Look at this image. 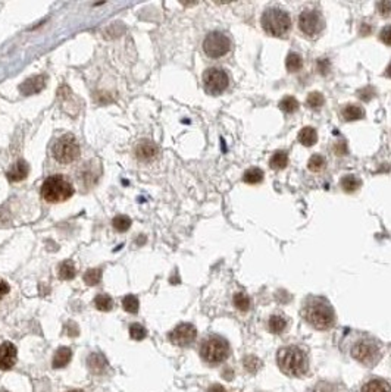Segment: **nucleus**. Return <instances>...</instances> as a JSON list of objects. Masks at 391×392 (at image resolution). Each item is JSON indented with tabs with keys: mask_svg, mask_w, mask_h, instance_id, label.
<instances>
[{
	"mask_svg": "<svg viewBox=\"0 0 391 392\" xmlns=\"http://www.w3.org/2000/svg\"><path fill=\"white\" fill-rule=\"evenodd\" d=\"M203 84H205V90L212 94L218 96L221 93H224L230 84L228 74L221 69V68H209L205 71L203 74Z\"/></svg>",
	"mask_w": 391,
	"mask_h": 392,
	"instance_id": "9",
	"label": "nucleus"
},
{
	"mask_svg": "<svg viewBox=\"0 0 391 392\" xmlns=\"http://www.w3.org/2000/svg\"><path fill=\"white\" fill-rule=\"evenodd\" d=\"M318 69L319 72H322L324 75L328 74V69H330V60L328 59H321L318 62Z\"/></svg>",
	"mask_w": 391,
	"mask_h": 392,
	"instance_id": "40",
	"label": "nucleus"
},
{
	"mask_svg": "<svg viewBox=\"0 0 391 392\" xmlns=\"http://www.w3.org/2000/svg\"><path fill=\"white\" fill-rule=\"evenodd\" d=\"M360 392H391V385L384 379H372L362 386Z\"/></svg>",
	"mask_w": 391,
	"mask_h": 392,
	"instance_id": "18",
	"label": "nucleus"
},
{
	"mask_svg": "<svg viewBox=\"0 0 391 392\" xmlns=\"http://www.w3.org/2000/svg\"><path fill=\"white\" fill-rule=\"evenodd\" d=\"M279 109L285 113H294L299 109V101L293 96H285L279 101Z\"/></svg>",
	"mask_w": 391,
	"mask_h": 392,
	"instance_id": "28",
	"label": "nucleus"
},
{
	"mask_svg": "<svg viewBox=\"0 0 391 392\" xmlns=\"http://www.w3.org/2000/svg\"><path fill=\"white\" fill-rule=\"evenodd\" d=\"M102 279V269H90L84 275V282L90 287L97 285Z\"/></svg>",
	"mask_w": 391,
	"mask_h": 392,
	"instance_id": "33",
	"label": "nucleus"
},
{
	"mask_svg": "<svg viewBox=\"0 0 391 392\" xmlns=\"http://www.w3.org/2000/svg\"><path fill=\"white\" fill-rule=\"evenodd\" d=\"M28 171H30V168H28L27 162L18 160V162L9 169V172L6 174V177H8L9 181H12V182H18V181H22V179L27 178Z\"/></svg>",
	"mask_w": 391,
	"mask_h": 392,
	"instance_id": "15",
	"label": "nucleus"
},
{
	"mask_svg": "<svg viewBox=\"0 0 391 392\" xmlns=\"http://www.w3.org/2000/svg\"><path fill=\"white\" fill-rule=\"evenodd\" d=\"M299 28L302 30L303 34L313 37L319 34L324 28V20L318 11L306 9L300 14L299 17Z\"/></svg>",
	"mask_w": 391,
	"mask_h": 392,
	"instance_id": "10",
	"label": "nucleus"
},
{
	"mask_svg": "<svg viewBox=\"0 0 391 392\" xmlns=\"http://www.w3.org/2000/svg\"><path fill=\"white\" fill-rule=\"evenodd\" d=\"M260 361H259V358H256L253 355H250V357H247L246 358V361H244V366H246V369L249 370V372L254 373L259 367H260Z\"/></svg>",
	"mask_w": 391,
	"mask_h": 392,
	"instance_id": "37",
	"label": "nucleus"
},
{
	"mask_svg": "<svg viewBox=\"0 0 391 392\" xmlns=\"http://www.w3.org/2000/svg\"><path fill=\"white\" fill-rule=\"evenodd\" d=\"M74 194V188L71 182L62 175L49 177L41 187V196L49 203H62L66 201Z\"/></svg>",
	"mask_w": 391,
	"mask_h": 392,
	"instance_id": "4",
	"label": "nucleus"
},
{
	"mask_svg": "<svg viewBox=\"0 0 391 392\" xmlns=\"http://www.w3.org/2000/svg\"><path fill=\"white\" fill-rule=\"evenodd\" d=\"M114 226L119 232H125L131 226V219L125 215H119L114 219Z\"/></svg>",
	"mask_w": 391,
	"mask_h": 392,
	"instance_id": "34",
	"label": "nucleus"
},
{
	"mask_svg": "<svg viewBox=\"0 0 391 392\" xmlns=\"http://www.w3.org/2000/svg\"><path fill=\"white\" fill-rule=\"evenodd\" d=\"M197 336V329L191 323H181L178 325L172 332L169 333V341L179 347L190 345Z\"/></svg>",
	"mask_w": 391,
	"mask_h": 392,
	"instance_id": "11",
	"label": "nucleus"
},
{
	"mask_svg": "<svg viewBox=\"0 0 391 392\" xmlns=\"http://www.w3.org/2000/svg\"><path fill=\"white\" fill-rule=\"evenodd\" d=\"M385 74H387V77H390L391 78V63L387 66V72H385Z\"/></svg>",
	"mask_w": 391,
	"mask_h": 392,
	"instance_id": "44",
	"label": "nucleus"
},
{
	"mask_svg": "<svg viewBox=\"0 0 391 392\" xmlns=\"http://www.w3.org/2000/svg\"><path fill=\"white\" fill-rule=\"evenodd\" d=\"M340 185H341L343 191H346V193H354V191L360 187V181L354 177V175H346V177L341 178Z\"/></svg>",
	"mask_w": 391,
	"mask_h": 392,
	"instance_id": "23",
	"label": "nucleus"
},
{
	"mask_svg": "<svg viewBox=\"0 0 391 392\" xmlns=\"http://www.w3.org/2000/svg\"><path fill=\"white\" fill-rule=\"evenodd\" d=\"M299 141L306 146V147H312L318 141V134L316 129L312 126H305L300 133H299Z\"/></svg>",
	"mask_w": 391,
	"mask_h": 392,
	"instance_id": "19",
	"label": "nucleus"
},
{
	"mask_svg": "<svg viewBox=\"0 0 391 392\" xmlns=\"http://www.w3.org/2000/svg\"><path fill=\"white\" fill-rule=\"evenodd\" d=\"M75 274H77L75 272V266H74V263L71 260H66L63 263H60V266H59V276H60V279H65V281L74 279Z\"/></svg>",
	"mask_w": 391,
	"mask_h": 392,
	"instance_id": "24",
	"label": "nucleus"
},
{
	"mask_svg": "<svg viewBox=\"0 0 391 392\" xmlns=\"http://www.w3.org/2000/svg\"><path fill=\"white\" fill-rule=\"evenodd\" d=\"M46 85V78L43 75H37L33 78H28L22 85L20 87V90L25 94V96H31L41 91Z\"/></svg>",
	"mask_w": 391,
	"mask_h": 392,
	"instance_id": "14",
	"label": "nucleus"
},
{
	"mask_svg": "<svg viewBox=\"0 0 391 392\" xmlns=\"http://www.w3.org/2000/svg\"><path fill=\"white\" fill-rule=\"evenodd\" d=\"M341 115H343V118L346 119V120H359V119H362L365 116V112H363V109L360 106L350 103V104H347L343 109Z\"/></svg>",
	"mask_w": 391,
	"mask_h": 392,
	"instance_id": "20",
	"label": "nucleus"
},
{
	"mask_svg": "<svg viewBox=\"0 0 391 392\" xmlns=\"http://www.w3.org/2000/svg\"><path fill=\"white\" fill-rule=\"evenodd\" d=\"M208 392H225V389H224V386H221V385H214V386L209 388V391Z\"/></svg>",
	"mask_w": 391,
	"mask_h": 392,
	"instance_id": "43",
	"label": "nucleus"
},
{
	"mask_svg": "<svg viewBox=\"0 0 391 392\" xmlns=\"http://www.w3.org/2000/svg\"><path fill=\"white\" fill-rule=\"evenodd\" d=\"M122 306H124V310H127L128 313H137L140 303L136 295H127L122 301Z\"/></svg>",
	"mask_w": 391,
	"mask_h": 392,
	"instance_id": "31",
	"label": "nucleus"
},
{
	"mask_svg": "<svg viewBox=\"0 0 391 392\" xmlns=\"http://www.w3.org/2000/svg\"><path fill=\"white\" fill-rule=\"evenodd\" d=\"M87 366H88V369L93 373L100 374V373H103L106 370L108 361H106V358H105L103 355H100V354H90L88 358H87Z\"/></svg>",
	"mask_w": 391,
	"mask_h": 392,
	"instance_id": "16",
	"label": "nucleus"
},
{
	"mask_svg": "<svg viewBox=\"0 0 391 392\" xmlns=\"http://www.w3.org/2000/svg\"><path fill=\"white\" fill-rule=\"evenodd\" d=\"M9 291H11V287H9V284L6 282V281H3V279H0V300L5 297L6 294H9Z\"/></svg>",
	"mask_w": 391,
	"mask_h": 392,
	"instance_id": "41",
	"label": "nucleus"
},
{
	"mask_svg": "<svg viewBox=\"0 0 391 392\" xmlns=\"http://www.w3.org/2000/svg\"><path fill=\"white\" fill-rule=\"evenodd\" d=\"M288 165V156L285 152H275L274 155L271 156V160H269V166L275 169V171H281L284 169L285 166Z\"/></svg>",
	"mask_w": 391,
	"mask_h": 392,
	"instance_id": "21",
	"label": "nucleus"
},
{
	"mask_svg": "<svg viewBox=\"0 0 391 392\" xmlns=\"http://www.w3.org/2000/svg\"><path fill=\"white\" fill-rule=\"evenodd\" d=\"M130 335H131L133 339L140 341V339H144V338H146L147 332H146V329H144L141 325L134 323V325H131V328H130Z\"/></svg>",
	"mask_w": 391,
	"mask_h": 392,
	"instance_id": "35",
	"label": "nucleus"
},
{
	"mask_svg": "<svg viewBox=\"0 0 391 392\" xmlns=\"http://www.w3.org/2000/svg\"><path fill=\"white\" fill-rule=\"evenodd\" d=\"M157 152H159L157 146L150 140L140 141L137 144V147H136V156L140 160H143V162H149V160L155 159L157 156Z\"/></svg>",
	"mask_w": 391,
	"mask_h": 392,
	"instance_id": "13",
	"label": "nucleus"
},
{
	"mask_svg": "<svg viewBox=\"0 0 391 392\" xmlns=\"http://www.w3.org/2000/svg\"><path fill=\"white\" fill-rule=\"evenodd\" d=\"M17 363V347L12 342H3L0 345V369L9 370Z\"/></svg>",
	"mask_w": 391,
	"mask_h": 392,
	"instance_id": "12",
	"label": "nucleus"
},
{
	"mask_svg": "<svg viewBox=\"0 0 391 392\" xmlns=\"http://www.w3.org/2000/svg\"><path fill=\"white\" fill-rule=\"evenodd\" d=\"M243 181L246 184H250V185H254V184H259L263 181V171L259 169V168H250L244 172L243 175Z\"/></svg>",
	"mask_w": 391,
	"mask_h": 392,
	"instance_id": "22",
	"label": "nucleus"
},
{
	"mask_svg": "<svg viewBox=\"0 0 391 392\" xmlns=\"http://www.w3.org/2000/svg\"><path fill=\"white\" fill-rule=\"evenodd\" d=\"M53 157L60 163H71L79 156V144L71 134L60 137L52 149Z\"/></svg>",
	"mask_w": 391,
	"mask_h": 392,
	"instance_id": "6",
	"label": "nucleus"
},
{
	"mask_svg": "<svg viewBox=\"0 0 391 392\" xmlns=\"http://www.w3.org/2000/svg\"><path fill=\"white\" fill-rule=\"evenodd\" d=\"M234 306L241 312H247L250 307V298L244 293H237L234 295Z\"/></svg>",
	"mask_w": 391,
	"mask_h": 392,
	"instance_id": "32",
	"label": "nucleus"
},
{
	"mask_svg": "<svg viewBox=\"0 0 391 392\" xmlns=\"http://www.w3.org/2000/svg\"><path fill=\"white\" fill-rule=\"evenodd\" d=\"M285 66H287V69L290 71V72H297V71H300L302 69V66H303V59H302V56L299 55V53H288V56H287V59H285Z\"/></svg>",
	"mask_w": 391,
	"mask_h": 392,
	"instance_id": "25",
	"label": "nucleus"
},
{
	"mask_svg": "<svg viewBox=\"0 0 391 392\" xmlns=\"http://www.w3.org/2000/svg\"><path fill=\"white\" fill-rule=\"evenodd\" d=\"M306 103H308V106H309L311 109H319V107L324 106L325 98H324V96H322V93H319V91H312V93H309V96H308V98H306Z\"/></svg>",
	"mask_w": 391,
	"mask_h": 392,
	"instance_id": "30",
	"label": "nucleus"
},
{
	"mask_svg": "<svg viewBox=\"0 0 391 392\" xmlns=\"http://www.w3.org/2000/svg\"><path fill=\"white\" fill-rule=\"evenodd\" d=\"M231 49V41L230 39L221 33V31H212L206 36V39L203 41V50L209 58H222L225 56Z\"/></svg>",
	"mask_w": 391,
	"mask_h": 392,
	"instance_id": "8",
	"label": "nucleus"
},
{
	"mask_svg": "<svg viewBox=\"0 0 391 392\" xmlns=\"http://www.w3.org/2000/svg\"><path fill=\"white\" fill-rule=\"evenodd\" d=\"M72 358V351L68 347H60L56 350V353L53 355V367L55 369H62L65 366H68V363Z\"/></svg>",
	"mask_w": 391,
	"mask_h": 392,
	"instance_id": "17",
	"label": "nucleus"
},
{
	"mask_svg": "<svg viewBox=\"0 0 391 392\" xmlns=\"http://www.w3.org/2000/svg\"><path fill=\"white\" fill-rule=\"evenodd\" d=\"M315 392H334V388H333V385H330V383L324 382V383H319V385L316 386Z\"/></svg>",
	"mask_w": 391,
	"mask_h": 392,
	"instance_id": "42",
	"label": "nucleus"
},
{
	"mask_svg": "<svg viewBox=\"0 0 391 392\" xmlns=\"http://www.w3.org/2000/svg\"><path fill=\"white\" fill-rule=\"evenodd\" d=\"M94 306L97 307L100 312H109L114 307V301L109 295L106 294H99L94 298Z\"/></svg>",
	"mask_w": 391,
	"mask_h": 392,
	"instance_id": "26",
	"label": "nucleus"
},
{
	"mask_svg": "<svg viewBox=\"0 0 391 392\" xmlns=\"http://www.w3.org/2000/svg\"><path fill=\"white\" fill-rule=\"evenodd\" d=\"M260 22H262V27L263 30L269 34V36H274V37H282L285 36L290 28H291V18L290 15L279 9V8H268L262 18H260Z\"/></svg>",
	"mask_w": 391,
	"mask_h": 392,
	"instance_id": "3",
	"label": "nucleus"
},
{
	"mask_svg": "<svg viewBox=\"0 0 391 392\" xmlns=\"http://www.w3.org/2000/svg\"><path fill=\"white\" fill-rule=\"evenodd\" d=\"M303 314L313 328L319 331L330 329L335 322L333 307L324 298H311L305 306Z\"/></svg>",
	"mask_w": 391,
	"mask_h": 392,
	"instance_id": "2",
	"label": "nucleus"
},
{
	"mask_svg": "<svg viewBox=\"0 0 391 392\" xmlns=\"http://www.w3.org/2000/svg\"><path fill=\"white\" fill-rule=\"evenodd\" d=\"M379 40H381L384 44L391 46V25H387V27H384V28L381 30V33H379Z\"/></svg>",
	"mask_w": 391,
	"mask_h": 392,
	"instance_id": "38",
	"label": "nucleus"
},
{
	"mask_svg": "<svg viewBox=\"0 0 391 392\" xmlns=\"http://www.w3.org/2000/svg\"><path fill=\"white\" fill-rule=\"evenodd\" d=\"M334 152H335V155H338V156L347 155V146H346V143H344V141H338V143L334 146Z\"/></svg>",
	"mask_w": 391,
	"mask_h": 392,
	"instance_id": "39",
	"label": "nucleus"
},
{
	"mask_svg": "<svg viewBox=\"0 0 391 392\" xmlns=\"http://www.w3.org/2000/svg\"><path fill=\"white\" fill-rule=\"evenodd\" d=\"M69 392H81L79 389H72V391H69Z\"/></svg>",
	"mask_w": 391,
	"mask_h": 392,
	"instance_id": "45",
	"label": "nucleus"
},
{
	"mask_svg": "<svg viewBox=\"0 0 391 392\" xmlns=\"http://www.w3.org/2000/svg\"><path fill=\"white\" fill-rule=\"evenodd\" d=\"M287 328V320L281 316H271L269 319V331L274 333L284 332V329Z\"/></svg>",
	"mask_w": 391,
	"mask_h": 392,
	"instance_id": "29",
	"label": "nucleus"
},
{
	"mask_svg": "<svg viewBox=\"0 0 391 392\" xmlns=\"http://www.w3.org/2000/svg\"><path fill=\"white\" fill-rule=\"evenodd\" d=\"M352 355L354 360L365 366H373L381 358V351L375 341L360 339L352 347Z\"/></svg>",
	"mask_w": 391,
	"mask_h": 392,
	"instance_id": "7",
	"label": "nucleus"
},
{
	"mask_svg": "<svg viewBox=\"0 0 391 392\" xmlns=\"http://www.w3.org/2000/svg\"><path fill=\"white\" fill-rule=\"evenodd\" d=\"M2 392H6V391H2Z\"/></svg>",
	"mask_w": 391,
	"mask_h": 392,
	"instance_id": "46",
	"label": "nucleus"
},
{
	"mask_svg": "<svg viewBox=\"0 0 391 392\" xmlns=\"http://www.w3.org/2000/svg\"><path fill=\"white\" fill-rule=\"evenodd\" d=\"M200 355L209 364H219L228 358L230 345L224 338H221L218 335H212L203 341V344L200 347Z\"/></svg>",
	"mask_w": 391,
	"mask_h": 392,
	"instance_id": "5",
	"label": "nucleus"
},
{
	"mask_svg": "<svg viewBox=\"0 0 391 392\" xmlns=\"http://www.w3.org/2000/svg\"><path fill=\"white\" fill-rule=\"evenodd\" d=\"M325 166H327V160H325V157L321 156V155H313L309 159V162H308V168L312 172H321V171L325 169Z\"/></svg>",
	"mask_w": 391,
	"mask_h": 392,
	"instance_id": "27",
	"label": "nucleus"
},
{
	"mask_svg": "<svg viewBox=\"0 0 391 392\" xmlns=\"http://www.w3.org/2000/svg\"><path fill=\"white\" fill-rule=\"evenodd\" d=\"M376 11L381 17H390L391 15V2L388 0H382L379 3H376Z\"/></svg>",
	"mask_w": 391,
	"mask_h": 392,
	"instance_id": "36",
	"label": "nucleus"
},
{
	"mask_svg": "<svg viewBox=\"0 0 391 392\" xmlns=\"http://www.w3.org/2000/svg\"><path fill=\"white\" fill-rule=\"evenodd\" d=\"M278 366L281 369V372L293 376V377H299L303 376L305 373L309 370V360L306 353L296 347V345H290V347H284L278 351V357H276Z\"/></svg>",
	"mask_w": 391,
	"mask_h": 392,
	"instance_id": "1",
	"label": "nucleus"
}]
</instances>
